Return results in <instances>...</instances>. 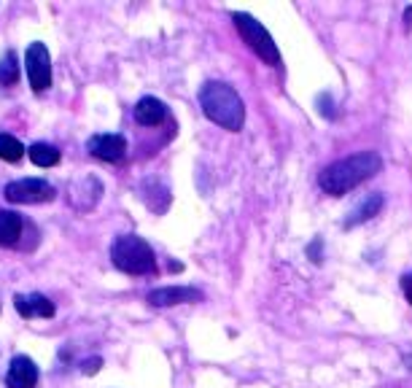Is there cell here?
<instances>
[{
  "label": "cell",
  "mask_w": 412,
  "mask_h": 388,
  "mask_svg": "<svg viewBox=\"0 0 412 388\" xmlns=\"http://www.w3.org/2000/svg\"><path fill=\"white\" fill-rule=\"evenodd\" d=\"M380 170H383V157L377 151H361V154H353V157H345L334 165H329L321 173L318 183L329 194H345L356 189L359 183L369 181Z\"/></svg>",
  "instance_id": "obj_1"
},
{
  "label": "cell",
  "mask_w": 412,
  "mask_h": 388,
  "mask_svg": "<svg viewBox=\"0 0 412 388\" xmlns=\"http://www.w3.org/2000/svg\"><path fill=\"white\" fill-rule=\"evenodd\" d=\"M200 106L210 121H216L218 127L237 133L245 124V106H242L237 89L227 81H207L200 89Z\"/></svg>",
  "instance_id": "obj_2"
},
{
  "label": "cell",
  "mask_w": 412,
  "mask_h": 388,
  "mask_svg": "<svg viewBox=\"0 0 412 388\" xmlns=\"http://www.w3.org/2000/svg\"><path fill=\"white\" fill-rule=\"evenodd\" d=\"M110 259H113V265L119 267L121 272H130V275H145V272H151L157 267L154 248L138 235L116 238V242L110 245Z\"/></svg>",
  "instance_id": "obj_3"
},
{
  "label": "cell",
  "mask_w": 412,
  "mask_h": 388,
  "mask_svg": "<svg viewBox=\"0 0 412 388\" xmlns=\"http://www.w3.org/2000/svg\"><path fill=\"white\" fill-rule=\"evenodd\" d=\"M232 19H235V27H237V33L242 36V41L254 48L267 65H280V51L278 46H275V41H272V36L267 33L264 24L259 22L256 16L242 11H235Z\"/></svg>",
  "instance_id": "obj_4"
},
{
  "label": "cell",
  "mask_w": 412,
  "mask_h": 388,
  "mask_svg": "<svg viewBox=\"0 0 412 388\" xmlns=\"http://www.w3.org/2000/svg\"><path fill=\"white\" fill-rule=\"evenodd\" d=\"M57 189L43 178H22L6 186V200L16 205H36V203H51Z\"/></svg>",
  "instance_id": "obj_5"
},
{
  "label": "cell",
  "mask_w": 412,
  "mask_h": 388,
  "mask_svg": "<svg viewBox=\"0 0 412 388\" xmlns=\"http://www.w3.org/2000/svg\"><path fill=\"white\" fill-rule=\"evenodd\" d=\"M24 71H27V78H30V86L33 92H46L51 86V60H48V48L38 41V44H30L27 54H24Z\"/></svg>",
  "instance_id": "obj_6"
},
{
  "label": "cell",
  "mask_w": 412,
  "mask_h": 388,
  "mask_svg": "<svg viewBox=\"0 0 412 388\" xmlns=\"http://www.w3.org/2000/svg\"><path fill=\"white\" fill-rule=\"evenodd\" d=\"M86 151L95 159H103V162H121L127 157V141L121 135H92L89 143H86Z\"/></svg>",
  "instance_id": "obj_7"
},
{
  "label": "cell",
  "mask_w": 412,
  "mask_h": 388,
  "mask_svg": "<svg viewBox=\"0 0 412 388\" xmlns=\"http://www.w3.org/2000/svg\"><path fill=\"white\" fill-rule=\"evenodd\" d=\"M145 300L154 307H172V305L202 302V291L192 289V286H162V289L148 291Z\"/></svg>",
  "instance_id": "obj_8"
},
{
  "label": "cell",
  "mask_w": 412,
  "mask_h": 388,
  "mask_svg": "<svg viewBox=\"0 0 412 388\" xmlns=\"http://www.w3.org/2000/svg\"><path fill=\"white\" fill-rule=\"evenodd\" d=\"M100 197H103V183L95 175H84L71 183V205L78 210H92Z\"/></svg>",
  "instance_id": "obj_9"
},
{
  "label": "cell",
  "mask_w": 412,
  "mask_h": 388,
  "mask_svg": "<svg viewBox=\"0 0 412 388\" xmlns=\"http://www.w3.org/2000/svg\"><path fill=\"white\" fill-rule=\"evenodd\" d=\"M38 367L30 356H14L6 372V386L9 388H36Z\"/></svg>",
  "instance_id": "obj_10"
},
{
  "label": "cell",
  "mask_w": 412,
  "mask_h": 388,
  "mask_svg": "<svg viewBox=\"0 0 412 388\" xmlns=\"http://www.w3.org/2000/svg\"><path fill=\"white\" fill-rule=\"evenodd\" d=\"M14 307L19 310V315L24 318H51L57 313L54 302L43 297V294H14Z\"/></svg>",
  "instance_id": "obj_11"
},
{
  "label": "cell",
  "mask_w": 412,
  "mask_h": 388,
  "mask_svg": "<svg viewBox=\"0 0 412 388\" xmlns=\"http://www.w3.org/2000/svg\"><path fill=\"white\" fill-rule=\"evenodd\" d=\"M383 205H386V200H383V194H366L361 203H356V205L351 208V213L345 216V227L351 230V227H356V224H364V221H369L372 216H377L380 210H383Z\"/></svg>",
  "instance_id": "obj_12"
},
{
  "label": "cell",
  "mask_w": 412,
  "mask_h": 388,
  "mask_svg": "<svg viewBox=\"0 0 412 388\" xmlns=\"http://www.w3.org/2000/svg\"><path fill=\"white\" fill-rule=\"evenodd\" d=\"M165 116H168V108L157 97H140L138 106H135V121L143 124V127H157L165 121Z\"/></svg>",
  "instance_id": "obj_13"
},
{
  "label": "cell",
  "mask_w": 412,
  "mask_h": 388,
  "mask_svg": "<svg viewBox=\"0 0 412 388\" xmlns=\"http://www.w3.org/2000/svg\"><path fill=\"white\" fill-rule=\"evenodd\" d=\"M22 235V218L14 210H0V245H14Z\"/></svg>",
  "instance_id": "obj_14"
},
{
  "label": "cell",
  "mask_w": 412,
  "mask_h": 388,
  "mask_svg": "<svg viewBox=\"0 0 412 388\" xmlns=\"http://www.w3.org/2000/svg\"><path fill=\"white\" fill-rule=\"evenodd\" d=\"M27 157L33 159V165L38 168H54L62 159L60 148H54L51 143H33L27 148Z\"/></svg>",
  "instance_id": "obj_15"
},
{
  "label": "cell",
  "mask_w": 412,
  "mask_h": 388,
  "mask_svg": "<svg viewBox=\"0 0 412 388\" xmlns=\"http://www.w3.org/2000/svg\"><path fill=\"white\" fill-rule=\"evenodd\" d=\"M19 81V60L16 51H6L0 57V86H14Z\"/></svg>",
  "instance_id": "obj_16"
},
{
  "label": "cell",
  "mask_w": 412,
  "mask_h": 388,
  "mask_svg": "<svg viewBox=\"0 0 412 388\" xmlns=\"http://www.w3.org/2000/svg\"><path fill=\"white\" fill-rule=\"evenodd\" d=\"M27 154V148H24L14 135H0V159L3 162H19V159Z\"/></svg>",
  "instance_id": "obj_17"
},
{
  "label": "cell",
  "mask_w": 412,
  "mask_h": 388,
  "mask_svg": "<svg viewBox=\"0 0 412 388\" xmlns=\"http://www.w3.org/2000/svg\"><path fill=\"white\" fill-rule=\"evenodd\" d=\"M100 367H103V359H86L84 364H81V372H86V375H95L97 369H100Z\"/></svg>",
  "instance_id": "obj_18"
},
{
  "label": "cell",
  "mask_w": 412,
  "mask_h": 388,
  "mask_svg": "<svg viewBox=\"0 0 412 388\" xmlns=\"http://www.w3.org/2000/svg\"><path fill=\"white\" fill-rule=\"evenodd\" d=\"M401 291H404V297H407V300L412 302V272L401 278Z\"/></svg>",
  "instance_id": "obj_19"
},
{
  "label": "cell",
  "mask_w": 412,
  "mask_h": 388,
  "mask_svg": "<svg viewBox=\"0 0 412 388\" xmlns=\"http://www.w3.org/2000/svg\"><path fill=\"white\" fill-rule=\"evenodd\" d=\"M404 24H407V30L412 27V6L407 9V16H404Z\"/></svg>",
  "instance_id": "obj_20"
},
{
  "label": "cell",
  "mask_w": 412,
  "mask_h": 388,
  "mask_svg": "<svg viewBox=\"0 0 412 388\" xmlns=\"http://www.w3.org/2000/svg\"><path fill=\"white\" fill-rule=\"evenodd\" d=\"M404 364H407V367L412 369V353H407V356H404Z\"/></svg>",
  "instance_id": "obj_21"
}]
</instances>
